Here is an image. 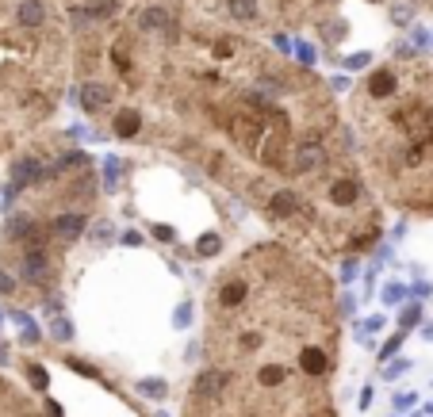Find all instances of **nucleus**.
<instances>
[{"mask_svg": "<svg viewBox=\"0 0 433 417\" xmlns=\"http://www.w3.org/2000/svg\"><path fill=\"white\" fill-rule=\"evenodd\" d=\"M142 138L318 261L369 253L383 234V203L330 84L257 39L192 16L154 81Z\"/></svg>", "mask_w": 433, "mask_h": 417, "instance_id": "nucleus-1", "label": "nucleus"}, {"mask_svg": "<svg viewBox=\"0 0 433 417\" xmlns=\"http://www.w3.org/2000/svg\"><path fill=\"white\" fill-rule=\"evenodd\" d=\"M342 364L337 287L322 261L272 238L230 257L207 283L203 367L296 372L334 383Z\"/></svg>", "mask_w": 433, "mask_h": 417, "instance_id": "nucleus-2", "label": "nucleus"}, {"mask_svg": "<svg viewBox=\"0 0 433 417\" xmlns=\"http://www.w3.org/2000/svg\"><path fill=\"white\" fill-rule=\"evenodd\" d=\"M349 127L380 203L433 219V54L372 65L349 92Z\"/></svg>", "mask_w": 433, "mask_h": 417, "instance_id": "nucleus-3", "label": "nucleus"}, {"mask_svg": "<svg viewBox=\"0 0 433 417\" xmlns=\"http://www.w3.org/2000/svg\"><path fill=\"white\" fill-rule=\"evenodd\" d=\"M73 77V35L62 0H0V157L58 115Z\"/></svg>", "mask_w": 433, "mask_h": 417, "instance_id": "nucleus-4", "label": "nucleus"}, {"mask_svg": "<svg viewBox=\"0 0 433 417\" xmlns=\"http://www.w3.org/2000/svg\"><path fill=\"white\" fill-rule=\"evenodd\" d=\"M92 207H96V173L89 157L73 146L39 157L31 165V184H23L4 230L8 272L35 295H46L62 276L65 249L89 226Z\"/></svg>", "mask_w": 433, "mask_h": 417, "instance_id": "nucleus-5", "label": "nucleus"}, {"mask_svg": "<svg viewBox=\"0 0 433 417\" xmlns=\"http://www.w3.org/2000/svg\"><path fill=\"white\" fill-rule=\"evenodd\" d=\"M181 417H342L334 383L296 372L238 375L203 367L184 394Z\"/></svg>", "mask_w": 433, "mask_h": 417, "instance_id": "nucleus-6", "label": "nucleus"}, {"mask_svg": "<svg viewBox=\"0 0 433 417\" xmlns=\"http://www.w3.org/2000/svg\"><path fill=\"white\" fill-rule=\"evenodd\" d=\"M200 23L234 35H272V31H299V27L322 20L334 0H181Z\"/></svg>", "mask_w": 433, "mask_h": 417, "instance_id": "nucleus-7", "label": "nucleus"}, {"mask_svg": "<svg viewBox=\"0 0 433 417\" xmlns=\"http://www.w3.org/2000/svg\"><path fill=\"white\" fill-rule=\"evenodd\" d=\"M0 417H46L23 387H16L8 375H0Z\"/></svg>", "mask_w": 433, "mask_h": 417, "instance_id": "nucleus-8", "label": "nucleus"}, {"mask_svg": "<svg viewBox=\"0 0 433 417\" xmlns=\"http://www.w3.org/2000/svg\"><path fill=\"white\" fill-rule=\"evenodd\" d=\"M410 4H418V8H426V12H433V0H410Z\"/></svg>", "mask_w": 433, "mask_h": 417, "instance_id": "nucleus-9", "label": "nucleus"}]
</instances>
